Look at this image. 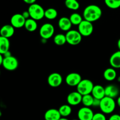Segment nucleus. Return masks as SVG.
<instances>
[{
	"mask_svg": "<svg viewBox=\"0 0 120 120\" xmlns=\"http://www.w3.org/2000/svg\"><path fill=\"white\" fill-rule=\"evenodd\" d=\"M83 15L84 19L93 23L100 18L102 15V10L98 5H90L84 9Z\"/></svg>",
	"mask_w": 120,
	"mask_h": 120,
	"instance_id": "f257e3e1",
	"label": "nucleus"
},
{
	"mask_svg": "<svg viewBox=\"0 0 120 120\" xmlns=\"http://www.w3.org/2000/svg\"><path fill=\"white\" fill-rule=\"evenodd\" d=\"M116 107V103L114 99L109 97H104L101 100L100 109L104 114H109L114 111Z\"/></svg>",
	"mask_w": 120,
	"mask_h": 120,
	"instance_id": "f03ea898",
	"label": "nucleus"
},
{
	"mask_svg": "<svg viewBox=\"0 0 120 120\" xmlns=\"http://www.w3.org/2000/svg\"><path fill=\"white\" fill-rule=\"evenodd\" d=\"M28 11L30 14V18L35 21H39L45 17V10L39 4L35 3L30 5Z\"/></svg>",
	"mask_w": 120,
	"mask_h": 120,
	"instance_id": "7ed1b4c3",
	"label": "nucleus"
},
{
	"mask_svg": "<svg viewBox=\"0 0 120 120\" xmlns=\"http://www.w3.org/2000/svg\"><path fill=\"white\" fill-rule=\"evenodd\" d=\"M94 85L92 81L89 79H82L77 86V91L82 96L90 94L92 92Z\"/></svg>",
	"mask_w": 120,
	"mask_h": 120,
	"instance_id": "20e7f679",
	"label": "nucleus"
},
{
	"mask_svg": "<svg viewBox=\"0 0 120 120\" xmlns=\"http://www.w3.org/2000/svg\"><path fill=\"white\" fill-rule=\"evenodd\" d=\"M67 43L70 45L75 46L79 44L82 40V35L79 30H70L66 34Z\"/></svg>",
	"mask_w": 120,
	"mask_h": 120,
	"instance_id": "39448f33",
	"label": "nucleus"
},
{
	"mask_svg": "<svg viewBox=\"0 0 120 120\" xmlns=\"http://www.w3.org/2000/svg\"><path fill=\"white\" fill-rule=\"evenodd\" d=\"M55 33V28L50 23H45L42 25L39 29V35L42 39L48 40L52 38Z\"/></svg>",
	"mask_w": 120,
	"mask_h": 120,
	"instance_id": "423d86ee",
	"label": "nucleus"
},
{
	"mask_svg": "<svg viewBox=\"0 0 120 120\" xmlns=\"http://www.w3.org/2000/svg\"><path fill=\"white\" fill-rule=\"evenodd\" d=\"M78 30L82 36L87 37L90 36L94 30L93 23L85 19L83 20L78 26Z\"/></svg>",
	"mask_w": 120,
	"mask_h": 120,
	"instance_id": "0eeeda50",
	"label": "nucleus"
},
{
	"mask_svg": "<svg viewBox=\"0 0 120 120\" xmlns=\"http://www.w3.org/2000/svg\"><path fill=\"white\" fill-rule=\"evenodd\" d=\"M1 65L5 70L8 71H14L18 68L19 62L16 57L11 56L4 57Z\"/></svg>",
	"mask_w": 120,
	"mask_h": 120,
	"instance_id": "6e6552de",
	"label": "nucleus"
},
{
	"mask_svg": "<svg viewBox=\"0 0 120 120\" xmlns=\"http://www.w3.org/2000/svg\"><path fill=\"white\" fill-rule=\"evenodd\" d=\"M48 83L52 87H57L62 84L63 77L58 73H52L48 77Z\"/></svg>",
	"mask_w": 120,
	"mask_h": 120,
	"instance_id": "1a4fd4ad",
	"label": "nucleus"
},
{
	"mask_svg": "<svg viewBox=\"0 0 120 120\" xmlns=\"http://www.w3.org/2000/svg\"><path fill=\"white\" fill-rule=\"evenodd\" d=\"M94 115L93 110L87 107L80 108L77 112V117L79 120H92Z\"/></svg>",
	"mask_w": 120,
	"mask_h": 120,
	"instance_id": "9d476101",
	"label": "nucleus"
},
{
	"mask_svg": "<svg viewBox=\"0 0 120 120\" xmlns=\"http://www.w3.org/2000/svg\"><path fill=\"white\" fill-rule=\"evenodd\" d=\"M82 80V76L79 73L73 72L67 75L65 80L66 84L69 86L77 87Z\"/></svg>",
	"mask_w": 120,
	"mask_h": 120,
	"instance_id": "9b49d317",
	"label": "nucleus"
},
{
	"mask_svg": "<svg viewBox=\"0 0 120 120\" xmlns=\"http://www.w3.org/2000/svg\"><path fill=\"white\" fill-rule=\"evenodd\" d=\"M83 96L77 91L70 93L67 97V102L71 106H76L82 101Z\"/></svg>",
	"mask_w": 120,
	"mask_h": 120,
	"instance_id": "f8f14e48",
	"label": "nucleus"
},
{
	"mask_svg": "<svg viewBox=\"0 0 120 120\" xmlns=\"http://www.w3.org/2000/svg\"><path fill=\"white\" fill-rule=\"evenodd\" d=\"M26 20L22 14H14L11 18V25L14 28H21L25 26Z\"/></svg>",
	"mask_w": 120,
	"mask_h": 120,
	"instance_id": "ddd939ff",
	"label": "nucleus"
},
{
	"mask_svg": "<svg viewBox=\"0 0 120 120\" xmlns=\"http://www.w3.org/2000/svg\"><path fill=\"white\" fill-rule=\"evenodd\" d=\"M62 118L59 110L50 109L47 110L44 115L45 120H59Z\"/></svg>",
	"mask_w": 120,
	"mask_h": 120,
	"instance_id": "4468645a",
	"label": "nucleus"
},
{
	"mask_svg": "<svg viewBox=\"0 0 120 120\" xmlns=\"http://www.w3.org/2000/svg\"><path fill=\"white\" fill-rule=\"evenodd\" d=\"M119 93V89L116 85L110 84L105 87V94L106 97H109L114 99L116 97H118Z\"/></svg>",
	"mask_w": 120,
	"mask_h": 120,
	"instance_id": "2eb2a0df",
	"label": "nucleus"
},
{
	"mask_svg": "<svg viewBox=\"0 0 120 120\" xmlns=\"http://www.w3.org/2000/svg\"><path fill=\"white\" fill-rule=\"evenodd\" d=\"M71 21L69 18L62 17L58 21V26L60 29L64 32H68L71 30L72 26Z\"/></svg>",
	"mask_w": 120,
	"mask_h": 120,
	"instance_id": "dca6fc26",
	"label": "nucleus"
},
{
	"mask_svg": "<svg viewBox=\"0 0 120 120\" xmlns=\"http://www.w3.org/2000/svg\"><path fill=\"white\" fill-rule=\"evenodd\" d=\"M91 94L94 98L99 100L103 99L105 97V88L101 85H95Z\"/></svg>",
	"mask_w": 120,
	"mask_h": 120,
	"instance_id": "f3484780",
	"label": "nucleus"
},
{
	"mask_svg": "<svg viewBox=\"0 0 120 120\" xmlns=\"http://www.w3.org/2000/svg\"><path fill=\"white\" fill-rule=\"evenodd\" d=\"M15 28L11 25H5L1 28L0 30V35L2 37L10 38L14 35Z\"/></svg>",
	"mask_w": 120,
	"mask_h": 120,
	"instance_id": "a211bd4d",
	"label": "nucleus"
},
{
	"mask_svg": "<svg viewBox=\"0 0 120 120\" xmlns=\"http://www.w3.org/2000/svg\"><path fill=\"white\" fill-rule=\"evenodd\" d=\"M110 64L114 69L120 68V50L116 52L110 56Z\"/></svg>",
	"mask_w": 120,
	"mask_h": 120,
	"instance_id": "6ab92c4d",
	"label": "nucleus"
},
{
	"mask_svg": "<svg viewBox=\"0 0 120 120\" xmlns=\"http://www.w3.org/2000/svg\"><path fill=\"white\" fill-rule=\"evenodd\" d=\"M117 71L112 68H107L103 73V77L104 79L109 82H112L117 78Z\"/></svg>",
	"mask_w": 120,
	"mask_h": 120,
	"instance_id": "aec40b11",
	"label": "nucleus"
},
{
	"mask_svg": "<svg viewBox=\"0 0 120 120\" xmlns=\"http://www.w3.org/2000/svg\"><path fill=\"white\" fill-rule=\"evenodd\" d=\"M10 42L8 38L0 36V54L3 55L9 50Z\"/></svg>",
	"mask_w": 120,
	"mask_h": 120,
	"instance_id": "412c9836",
	"label": "nucleus"
},
{
	"mask_svg": "<svg viewBox=\"0 0 120 120\" xmlns=\"http://www.w3.org/2000/svg\"><path fill=\"white\" fill-rule=\"evenodd\" d=\"M24 27L28 31L32 32L37 29L38 23L35 20L32 18H29L26 20Z\"/></svg>",
	"mask_w": 120,
	"mask_h": 120,
	"instance_id": "4be33fe9",
	"label": "nucleus"
},
{
	"mask_svg": "<svg viewBox=\"0 0 120 120\" xmlns=\"http://www.w3.org/2000/svg\"><path fill=\"white\" fill-rule=\"evenodd\" d=\"M58 110L62 117L64 118H66L67 117L70 116L72 112L71 105L69 104H63L60 107Z\"/></svg>",
	"mask_w": 120,
	"mask_h": 120,
	"instance_id": "5701e85b",
	"label": "nucleus"
},
{
	"mask_svg": "<svg viewBox=\"0 0 120 120\" xmlns=\"http://www.w3.org/2000/svg\"><path fill=\"white\" fill-rule=\"evenodd\" d=\"M58 13L57 10L55 8H50L45 10V17L49 20H53L57 18Z\"/></svg>",
	"mask_w": 120,
	"mask_h": 120,
	"instance_id": "b1692460",
	"label": "nucleus"
},
{
	"mask_svg": "<svg viewBox=\"0 0 120 120\" xmlns=\"http://www.w3.org/2000/svg\"><path fill=\"white\" fill-rule=\"evenodd\" d=\"M53 42L56 45L62 46L67 43L66 35L62 34H58L55 35L53 38Z\"/></svg>",
	"mask_w": 120,
	"mask_h": 120,
	"instance_id": "393cba45",
	"label": "nucleus"
},
{
	"mask_svg": "<svg viewBox=\"0 0 120 120\" xmlns=\"http://www.w3.org/2000/svg\"><path fill=\"white\" fill-rule=\"evenodd\" d=\"M94 98L91 95V94L84 95V96H83L82 103L83 104L84 107H91L93 105Z\"/></svg>",
	"mask_w": 120,
	"mask_h": 120,
	"instance_id": "a878e982",
	"label": "nucleus"
},
{
	"mask_svg": "<svg viewBox=\"0 0 120 120\" xmlns=\"http://www.w3.org/2000/svg\"><path fill=\"white\" fill-rule=\"evenodd\" d=\"M71 23L73 25L79 26L81 22L83 21L82 16L78 13H73L69 17Z\"/></svg>",
	"mask_w": 120,
	"mask_h": 120,
	"instance_id": "bb28decb",
	"label": "nucleus"
},
{
	"mask_svg": "<svg viewBox=\"0 0 120 120\" xmlns=\"http://www.w3.org/2000/svg\"><path fill=\"white\" fill-rule=\"evenodd\" d=\"M64 4L68 9L71 10H77L80 7V4L77 0H65Z\"/></svg>",
	"mask_w": 120,
	"mask_h": 120,
	"instance_id": "cd10ccee",
	"label": "nucleus"
},
{
	"mask_svg": "<svg viewBox=\"0 0 120 120\" xmlns=\"http://www.w3.org/2000/svg\"><path fill=\"white\" fill-rule=\"evenodd\" d=\"M105 4L111 9H117L120 7V0H104Z\"/></svg>",
	"mask_w": 120,
	"mask_h": 120,
	"instance_id": "c85d7f7f",
	"label": "nucleus"
},
{
	"mask_svg": "<svg viewBox=\"0 0 120 120\" xmlns=\"http://www.w3.org/2000/svg\"><path fill=\"white\" fill-rule=\"evenodd\" d=\"M92 120H107V118L104 113L97 112L94 114Z\"/></svg>",
	"mask_w": 120,
	"mask_h": 120,
	"instance_id": "c756f323",
	"label": "nucleus"
},
{
	"mask_svg": "<svg viewBox=\"0 0 120 120\" xmlns=\"http://www.w3.org/2000/svg\"><path fill=\"white\" fill-rule=\"evenodd\" d=\"M101 100L97 99V98H94L93 103L92 106L94 107H99L100 105Z\"/></svg>",
	"mask_w": 120,
	"mask_h": 120,
	"instance_id": "7c9ffc66",
	"label": "nucleus"
},
{
	"mask_svg": "<svg viewBox=\"0 0 120 120\" xmlns=\"http://www.w3.org/2000/svg\"><path fill=\"white\" fill-rule=\"evenodd\" d=\"M109 120H120V115L117 114H114L111 116Z\"/></svg>",
	"mask_w": 120,
	"mask_h": 120,
	"instance_id": "2f4dec72",
	"label": "nucleus"
},
{
	"mask_svg": "<svg viewBox=\"0 0 120 120\" xmlns=\"http://www.w3.org/2000/svg\"><path fill=\"white\" fill-rule=\"evenodd\" d=\"M22 15H23V16L26 19H28L30 18V14H29L28 11H23V12L22 13Z\"/></svg>",
	"mask_w": 120,
	"mask_h": 120,
	"instance_id": "473e14b6",
	"label": "nucleus"
},
{
	"mask_svg": "<svg viewBox=\"0 0 120 120\" xmlns=\"http://www.w3.org/2000/svg\"><path fill=\"white\" fill-rule=\"evenodd\" d=\"M23 1H24L26 4H29L30 5L35 4L36 0H23Z\"/></svg>",
	"mask_w": 120,
	"mask_h": 120,
	"instance_id": "72a5a7b5",
	"label": "nucleus"
},
{
	"mask_svg": "<svg viewBox=\"0 0 120 120\" xmlns=\"http://www.w3.org/2000/svg\"><path fill=\"white\" fill-rule=\"evenodd\" d=\"M3 56L4 57H9V56H11L12 55H11V53L10 51L9 50V51L6 52L5 54H4Z\"/></svg>",
	"mask_w": 120,
	"mask_h": 120,
	"instance_id": "f704fd0d",
	"label": "nucleus"
},
{
	"mask_svg": "<svg viewBox=\"0 0 120 120\" xmlns=\"http://www.w3.org/2000/svg\"><path fill=\"white\" fill-rule=\"evenodd\" d=\"M117 105H118V107L120 108V96H118V98H117Z\"/></svg>",
	"mask_w": 120,
	"mask_h": 120,
	"instance_id": "c9c22d12",
	"label": "nucleus"
},
{
	"mask_svg": "<svg viewBox=\"0 0 120 120\" xmlns=\"http://www.w3.org/2000/svg\"><path fill=\"white\" fill-rule=\"evenodd\" d=\"M117 46H118L119 50H120V38L118 39V42H117Z\"/></svg>",
	"mask_w": 120,
	"mask_h": 120,
	"instance_id": "e433bc0d",
	"label": "nucleus"
},
{
	"mask_svg": "<svg viewBox=\"0 0 120 120\" xmlns=\"http://www.w3.org/2000/svg\"><path fill=\"white\" fill-rule=\"evenodd\" d=\"M59 120H69L66 118H64V117H62V118H61Z\"/></svg>",
	"mask_w": 120,
	"mask_h": 120,
	"instance_id": "4c0bfd02",
	"label": "nucleus"
},
{
	"mask_svg": "<svg viewBox=\"0 0 120 120\" xmlns=\"http://www.w3.org/2000/svg\"><path fill=\"white\" fill-rule=\"evenodd\" d=\"M117 80H118V82H120V77H118V79H117Z\"/></svg>",
	"mask_w": 120,
	"mask_h": 120,
	"instance_id": "58836bf2",
	"label": "nucleus"
},
{
	"mask_svg": "<svg viewBox=\"0 0 120 120\" xmlns=\"http://www.w3.org/2000/svg\"><path fill=\"white\" fill-rule=\"evenodd\" d=\"M79 120V119H74V120Z\"/></svg>",
	"mask_w": 120,
	"mask_h": 120,
	"instance_id": "ea45409f",
	"label": "nucleus"
},
{
	"mask_svg": "<svg viewBox=\"0 0 120 120\" xmlns=\"http://www.w3.org/2000/svg\"></svg>",
	"mask_w": 120,
	"mask_h": 120,
	"instance_id": "a19ab883",
	"label": "nucleus"
}]
</instances>
